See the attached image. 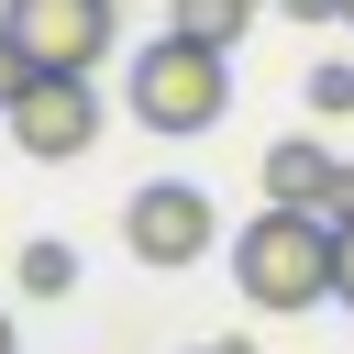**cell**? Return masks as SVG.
<instances>
[{"label":"cell","mask_w":354,"mask_h":354,"mask_svg":"<svg viewBox=\"0 0 354 354\" xmlns=\"http://www.w3.org/2000/svg\"><path fill=\"white\" fill-rule=\"evenodd\" d=\"M332 310H354V221H332Z\"/></svg>","instance_id":"10"},{"label":"cell","mask_w":354,"mask_h":354,"mask_svg":"<svg viewBox=\"0 0 354 354\" xmlns=\"http://www.w3.org/2000/svg\"><path fill=\"white\" fill-rule=\"evenodd\" d=\"M332 177H343V155H332L321 133H277V144H266V199H277V210H321V221H332Z\"/></svg>","instance_id":"6"},{"label":"cell","mask_w":354,"mask_h":354,"mask_svg":"<svg viewBox=\"0 0 354 354\" xmlns=\"http://www.w3.org/2000/svg\"><path fill=\"white\" fill-rule=\"evenodd\" d=\"M66 288H77V243H55V232L22 243V299H66Z\"/></svg>","instance_id":"8"},{"label":"cell","mask_w":354,"mask_h":354,"mask_svg":"<svg viewBox=\"0 0 354 354\" xmlns=\"http://www.w3.org/2000/svg\"><path fill=\"white\" fill-rule=\"evenodd\" d=\"M232 288H243V310H266V321L321 310V299H332V221L266 199V210L232 232Z\"/></svg>","instance_id":"1"},{"label":"cell","mask_w":354,"mask_h":354,"mask_svg":"<svg viewBox=\"0 0 354 354\" xmlns=\"http://www.w3.org/2000/svg\"><path fill=\"white\" fill-rule=\"evenodd\" d=\"M266 11H299V22H343V0H266Z\"/></svg>","instance_id":"12"},{"label":"cell","mask_w":354,"mask_h":354,"mask_svg":"<svg viewBox=\"0 0 354 354\" xmlns=\"http://www.w3.org/2000/svg\"><path fill=\"white\" fill-rule=\"evenodd\" d=\"M343 111H354V55L310 66V122H343Z\"/></svg>","instance_id":"9"},{"label":"cell","mask_w":354,"mask_h":354,"mask_svg":"<svg viewBox=\"0 0 354 354\" xmlns=\"http://www.w3.org/2000/svg\"><path fill=\"white\" fill-rule=\"evenodd\" d=\"M122 243H133V266L177 277V266H199V254L221 243V210H210L199 177H144V188L122 199Z\"/></svg>","instance_id":"3"},{"label":"cell","mask_w":354,"mask_h":354,"mask_svg":"<svg viewBox=\"0 0 354 354\" xmlns=\"http://www.w3.org/2000/svg\"><path fill=\"white\" fill-rule=\"evenodd\" d=\"M0 122H11V144H22L33 166H77V155L100 144V122H111V100H100L88 77H33V88H22V100H11Z\"/></svg>","instance_id":"5"},{"label":"cell","mask_w":354,"mask_h":354,"mask_svg":"<svg viewBox=\"0 0 354 354\" xmlns=\"http://www.w3.org/2000/svg\"><path fill=\"white\" fill-rule=\"evenodd\" d=\"M266 0H166V33H199V44H243V22H254Z\"/></svg>","instance_id":"7"},{"label":"cell","mask_w":354,"mask_h":354,"mask_svg":"<svg viewBox=\"0 0 354 354\" xmlns=\"http://www.w3.org/2000/svg\"><path fill=\"white\" fill-rule=\"evenodd\" d=\"M0 354H22V332H11V310H0Z\"/></svg>","instance_id":"14"},{"label":"cell","mask_w":354,"mask_h":354,"mask_svg":"<svg viewBox=\"0 0 354 354\" xmlns=\"http://www.w3.org/2000/svg\"><path fill=\"white\" fill-rule=\"evenodd\" d=\"M22 88H33V55H22V44H11V33H0V111H11V100H22Z\"/></svg>","instance_id":"11"},{"label":"cell","mask_w":354,"mask_h":354,"mask_svg":"<svg viewBox=\"0 0 354 354\" xmlns=\"http://www.w3.org/2000/svg\"><path fill=\"white\" fill-rule=\"evenodd\" d=\"M188 354H254V343H188Z\"/></svg>","instance_id":"13"},{"label":"cell","mask_w":354,"mask_h":354,"mask_svg":"<svg viewBox=\"0 0 354 354\" xmlns=\"http://www.w3.org/2000/svg\"><path fill=\"white\" fill-rule=\"evenodd\" d=\"M343 22H354V0H343Z\"/></svg>","instance_id":"15"},{"label":"cell","mask_w":354,"mask_h":354,"mask_svg":"<svg viewBox=\"0 0 354 354\" xmlns=\"http://www.w3.org/2000/svg\"><path fill=\"white\" fill-rule=\"evenodd\" d=\"M133 122L144 133H210L232 111V44H199V33H155L133 55Z\"/></svg>","instance_id":"2"},{"label":"cell","mask_w":354,"mask_h":354,"mask_svg":"<svg viewBox=\"0 0 354 354\" xmlns=\"http://www.w3.org/2000/svg\"><path fill=\"white\" fill-rule=\"evenodd\" d=\"M0 33L33 55V77H100V55L122 44L111 0H0Z\"/></svg>","instance_id":"4"}]
</instances>
